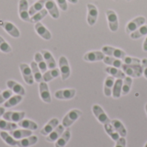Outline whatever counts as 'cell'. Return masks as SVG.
Listing matches in <instances>:
<instances>
[{
	"label": "cell",
	"mask_w": 147,
	"mask_h": 147,
	"mask_svg": "<svg viewBox=\"0 0 147 147\" xmlns=\"http://www.w3.org/2000/svg\"><path fill=\"white\" fill-rule=\"evenodd\" d=\"M82 115V111L77 109L70 110L63 118L62 120V125L65 127H70L75 121H77Z\"/></svg>",
	"instance_id": "cell-1"
},
{
	"label": "cell",
	"mask_w": 147,
	"mask_h": 147,
	"mask_svg": "<svg viewBox=\"0 0 147 147\" xmlns=\"http://www.w3.org/2000/svg\"><path fill=\"white\" fill-rule=\"evenodd\" d=\"M121 69L127 76L131 78H140L143 75V69L140 64L132 65L123 64Z\"/></svg>",
	"instance_id": "cell-2"
},
{
	"label": "cell",
	"mask_w": 147,
	"mask_h": 147,
	"mask_svg": "<svg viewBox=\"0 0 147 147\" xmlns=\"http://www.w3.org/2000/svg\"><path fill=\"white\" fill-rule=\"evenodd\" d=\"M146 22V19L145 16H137L134 19L131 20L130 22H127V24L126 25V32L127 34H132L133 32H134L135 30H137L139 28H140L142 25H144Z\"/></svg>",
	"instance_id": "cell-3"
},
{
	"label": "cell",
	"mask_w": 147,
	"mask_h": 147,
	"mask_svg": "<svg viewBox=\"0 0 147 147\" xmlns=\"http://www.w3.org/2000/svg\"><path fill=\"white\" fill-rule=\"evenodd\" d=\"M106 17L108 20L109 29L112 32H116L119 28V19L116 12L113 9H107Z\"/></svg>",
	"instance_id": "cell-4"
},
{
	"label": "cell",
	"mask_w": 147,
	"mask_h": 147,
	"mask_svg": "<svg viewBox=\"0 0 147 147\" xmlns=\"http://www.w3.org/2000/svg\"><path fill=\"white\" fill-rule=\"evenodd\" d=\"M102 52L106 55V56H110V57H115L120 59H123L125 58V56H127V53L120 49V48H116V47H113L110 46H104L102 48Z\"/></svg>",
	"instance_id": "cell-5"
},
{
	"label": "cell",
	"mask_w": 147,
	"mask_h": 147,
	"mask_svg": "<svg viewBox=\"0 0 147 147\" xmlns=\"http://www.w3.org/2000/svg\"><path fill=\"white\" fill-rule=\"evenodd\" d=\"M59 71L61 74V78L63 81H65L66 79H68V78L71 75V68H70L69 62L65 56H61L59 58Z\"/></svg>",
	"instance_id": "cell-6"
},
{
	"label": "cell",
	"mask_w": 147,
	"mask_h": 147,
	"mask_svg": "<svg viewBox=\"0 0 147 147\" xmlns=\"http://www.w3.org/2000/svg\"><path fill=\"white\" fill-rule=\"evenodd\" d=\"M87 22L90 26H94L97 21L99 11L97 7L93 3H88L87 4Z\"/></svg>",
	"instance_id": "cell-7"
},
{
	"label": "cell",
	"mask_w": 147,
	"mask_h": 147,
	"mask_svg": "<svg viewBox=\"0 0 147 147\" xmlns=\"http://www.w3.org/2000/svg\"><path fill=\"white\" fill-rule=\"evenodd\" d=\"M92 112H93L94 115L96 116V118L97 119V121L99 122H101L102 124L105 125V124H109L111 122L110 119L109 118V116L107 115V114L104 112L103 109L101 106H99L97 104L94 105L92 107Z\"/></svg>",
	"instance_id": "cell-8"
},
{
	"label": "cell",
	"mask_w": 147,
	"mask_h": 147,
	"mask_svg": "<svg viewBox=\"0 0 147 147\" xmlns=\"http://www.w3.org/2000/svg\"><path fill=\"white\" fill-rule=\"evenodd\" d=\"M28 0H19L18 3V13L20 18L24 21L30 22V16L28 12Z\"/></svg>",
	"instance_id": "cell-9"
},
{
	"label": "cell",
	"mask_w": 147,
	"mask_h": 147,
	"mask_svg": "<svg viewBox=\"0 0 147 147\" xmlns=\"http://www.w3.org/2000/svg\"><path fill=\"white\" fill-rule=\"evenodd\" d=\"M19 68H20V71L22 72L24 82L28 85H32L34 84V76H33L31 67L29 65H28L27 64H20Z\"/></svg>",
	"instance_id": "cell-10"
},
{
	"label": "cell",
	"mask_w": 147,
	"mask_h": 147,
	"mask_svg": "<svg viewBox=\"0 0 147 147\" xmlns=\"http://www.w3.org/2000/svg\"><path fill=\"white\" fill-rule=\"evenodd\" d=\"M26 115L25 112H18V111H5V113L3 115V120L10 121V122H15V123H18L20 121H22V119H24Z\"/></svg>",
	"instance_id": "cell-11"
},
{
	"label": "cell",
	"mask_w": 147,
	"mask_h": 147,
	"mask_svg": "<svg viewBox=\"0 0 147 147\" xmlns=\"http://www.w3.org/2000/svg\"><path fill=\"white\" fill-rule=\"evenodd\" d=\"M0 26L13 38H18L20 36V31L16 26L8 21H0Z\"/></svg>",
	"instance_id": "cell-12"
},
{
	"label": "cell",
	"mask_w": 147,
	"mask_h": 147,
	"mask_svg": "<svg viewBox=\"0 0 147 147\" xmlns=\"http://www.w3.org/2000/svg\"><path fill=\"white\" fill-rule=\"evenodd\" d=\"M39 84H39V93H40V96L41 100L46 103H51L52 97H51V94H50L47 84L44 81H42Z\"/></svg>",
	"instance_id": "cell-13"
},
{
	"label": "cell",
	"mask_w": 147,
	"mask_h": 147,
	"mask_svg": "<svg viewBox=\"0 0 147 147\" xmlns=\"http://www.w3.org/2000/svg\"><path fill=\"white\" fill-rule=\"evenodd\" d=\"M75 95H76V90L75 89L59 90L54 93L55 98H57L59 100H71L75 96Z\"/></svg>",
	"instance_id": "cell-14"
},
{
	"label": "cell",
	"mask_w": 147,
	"mask_h": 147,
	"mask_svg": "<svg viewBox=\"0 0 147 147\" xmlns=\"http://www.w3.org/2000/svg\"><path fill=\"white\" fill-rule=\"evenodd\" d=\"M105 54L102 51H92L84 55V60L87 62H96L103 60Z\"/></svg>",
	"instance_id": "cell-15"
},
{
	"label": "cell",
	"mask_w": 147,
	"mask_h": 147,
	"mask_svg": "<svg viewBox=\"0 0 147 147\" xmlns=\"http://www.w3.org/2000/svg\"><path fill=\"white\" fill-rule=\"evenodd\" d=\"M34 29L35 32L38 34L39 36H40L42 39L46 40H49L52 38V34L51 32L41 23V22H37L34 25Z\"/></svg>",
	"instance_id": "cell-16"
},
{
	"label": "cell",
	"mask_w": 147,
	"mask_h": 147,
	"mask_svg": "<svg viewBox=\"0 0 147 147\" xmlns=\"http://www.w3.org/2000/svg\"><path fill=\"white\" fill-rule=\"evenodd\" d=\"M45 7L53 19H58L59 17V11L56 2H54L53 0H47L45 3Z\"/></svg>",
	"instance_id": "cell-17"
},
{
	"label": "cell",
	"mask_w": 147,
	"mask_h": 147,
	"mask_svg": "<svg viewBox=\"0 0 147 147\" xmlns=\"http://www.w3.org/2000/svg\"><path fill=\"white\" fill-rule=\"evenodd\" d=\"M59 125V121L57 118H53L52 120H50L46 125L45 127L40 130V134L44 135V136H47L49 134H51L58 126Z\"/></svg>",
	"instance_id": "cell-18"
},
{
	"label": "cell",
	"mask_w": 147,
	"mask_h": 147,
	"mask_svg": "<svg viewBox=\"0 0 147 147\" xmlns=\"http://www.w3.org/2000/svg\"><path fill=\"white\" fill-rule=\"evenodd\" d=\"M6 84H7L8 88L12 92L16 93V95H20V96H23L26 94V91H25V89L23 88V86L14 80H8Z\"/></svg>",
	"instance_id": "cell-19"
},
{
	"label": "cell",
	"mask_w": 147,
	"mask_h": 147,
	"mask_svg": "<svg viewBox=\"0 0 147 147\" xmlns=\"http://www.w3.org/2000/svg\"><path fill=\"white\" fill-rule=\"evenodd\" d=\"M65 132V127L63 125H59L51 134H49L46 140L47 142H55Z\"/></svg>",
	"instance_id": "cell-20"
},
{
	"label": "cell",
	"mask_w": 147,
	"mask_h": 147,
	"mask_svg": "<svg viewBox=\"0 0 147 147\" xmlns=\"http://www.w3.org/2000/svg\"><path fill=\"white\" fill-rule=\"evenodd\" d=\"M38 142V137L35 135H31L29 137L19 140L17 141V147H30L35 145Z\"/></svg>",
	"instance_id": "cell-21"
},
{
	"label": "cell",
	"mask_w": 147,
	"mask_h": 147,
	"mask_svg": "<svg viewBox=\"0 0 147 147\" xmlns=\"http://www.w3.org/2000/svg\"><path fill=\"white\" fill-rule=\"evenodd\" d=\"M115 82V79L114 77L109 76L108 78H106L104 81V87H103V92L106 96L109 97L112 96V90H113Z\"/></svg>",
	"instance_id": "cell-22"
},
{
	"label": "cell",
	"mask_w": 147,
	"mask_h": 147,
	"mask_svg": "<svg viewBox=\"0 0 147 147\" xmlns=\"http://www.w3.org/2000/svg\"><path fill=\"white\" fill-rule=\"evenodd\" d=\"M40 53H41V54H42V56H43V58H44V59H45V61L47 63V68L48 69L56 68L57 64H56V61H55L53 54L47 50H41Z\"/></svg>",
	"instance_id": "cell-23"
},
{
	"label": "cell",
	"mask_w": 147,
	"mask_h": 147,
	"mask_svg": "<svg viewBox=\"0 0 147 147\" xmlns=\"http://www.w3.org/2000/svg\"><path fill=\"white\" fill-rule=\"evenodd\" d=\"M32 131L31 130H28V129H24V128H22V129H16V130H13L10 132V135L19 140H22V139H24V138H27V137H29L32 135Z\"/></svg>",
	"instance_id": "cell-24"
},
{
	"label": "cell",
	"mask_w": 147,
	"mask_h": 147,
	"mask_svg": "<svg viewBox=\"0 0 147 147\" xmlns=\"http://www.w3.org/2000/svg\"><path fill=\"white\" fill-rule=\"evenodd\" d=\"M71 139V131L70 129L65 130L63 134L55 141V147H65L66 146V144L68 143V141Z\"/></svg>",
	"instance_id": "cell-25"
},
{
	"label": "cell",
	"mask_w": 147,
	"mask_h": 147,
	"mask_svg": "<svg viewBox=\"0 0 147 147\" xmlns=\"http://www.w3.org/2000/svg\"><path fill=\"white\" fill-rule=\"evenodd\" d=\"M105 71L107 73H109L110 76L114 77L115 78L124 79L126 78V74L120 68H116V67H113V66H108L105 68Z\"/></svg>",
	"instance_id": "cell-26"
},
{
	"label": "cell",
	"mask_w": 147,
	"mask_h": 147,
	"mask_svg": "<svg viewBox=\"0 0 147 147\" xmlns=\"http://www.w3.org/2000/svg\"><path fill=\"white\" fill-rule=\"evenodd\" d=\"M110 123L112 124V126L114 127L115 131L120 134L121 137H124L125 138L127 136V129H126L125 126L123 125V123L121 121L115 119V120H112Z\"/></svg>",
	"instance_id": "cell-27"
},
{
	"label": "cell",
	"mask_w": 147,
	"mask_h": 147,
	"mask_svg": "<svg viewBox=\"0 0 147 147\" xmlns=\"http://www.w3.org/2000/svg\"><path fill=\"white\" fill-rule=\"evenodd\" d=\"M59 75H60L59 69H57V68L50 69V71H47L46 72H44V74L42 75V79L44 82L48 83V82L52 81L53 79L58 78Z\"/></svg>",
	"instance_id": "cell-28"
},
{
	"label": "cell",
	"mask_w": 147,
	"mask_h": 147,
	"mask_svg": "<svg viewBox=\"0 0 147 147\" xmlns=\"http://www.w3.org/2000/svg\"><path fill=\"white\" fill-rule=\"evenodd\" d=\"M18 127L24 128V129H28V130H31V131H35L38 129V125L36 122L28 120V119H22V121H20L17 123Z\"/></svg>",
	"instance_id": "cell-29"
},
{
	"label": "cell",
	"mask_w": 147,
	"mask_h": 147,
	"mask_svg": "<svg viewBox=\"0 0 147 147\" xmlns=\"http://www.w3.org/2000/svg\"><path fill=\"white\" fill-rule=\"evenodd\" d=\"M122 84H123V79L116 78L114 87H113V90H112V96L114 98L117 99L121 97V92H122Z\"/></svg>",
	"instance_id": "cell-30"
},
{
	"label": "cell",
	"mask_w": 147,
	"mask_h": 147,
	"mask_svg": "<svg viewBox=\"0 0 147 147\" xmlns=\"http://www.w3.org/2000/svg\"><path fill=\"white\" fill-rule=\"evenodd\" d=\"M103 62L107 65H109V66H113V67H116V68H120L121 69L123 62L121 59L115 58V57H110V56H106L103 59Z\"/></svg>",
	"instance_id": "cell-31"
},
{
	"label": "cell",
	"mask_w": 147,
	"mask_h": 147,
	"mask_svg": "<svg viewBox=\"0 0 147 147\" xmlns=\"http://www.w3.org/2000/svg\"><path fill=\"white\" fill-rule=\"evenodd\" d=\"M34 61L36 62L38 67L41 71V72H46L47 71V63L41 54V53H35L34 54Z\"/></svg>",
	"instance_id": "cell-32"
},
{
	"label": "cell",
	"mask_w": 147,
	"mask_h": 147,
	"mask_svg": "<svg viewBox=\"0 0 147 147\" xmlns=\"http://www.w3.org/2000/svg\"><path fill=\"white\" fill-rule=\"evenodd\" d=\"M30 67L33 72V76H34V79L35 82L37 83H40L43 81L42 79V74H41V71L40 70V68L38 67L37 64L35 61H32L30 64Z\"/></svg>",
	"instance_id": "cell-33"
},
{
	"label": "cell",
	"mask_w": 147,
	"mask_h": 147,
	"mask_svg": "<svg viewBox=\"0 0 147 147\" xmlns=\"http://www.w3.org/2000/svg\"><path fill=\"white\" fill-rule=\"evenodd\" d=\"M0 137H1V139L3 140V142L6 143L8 146H16L17 141H18V140H16V139H14V138L10 135V134L6 133V131H2V132H0Z\"/></svg>",
	"instance_id": "cell-34"
},
{
	"label": "cell",
	"mask_w": 147,
	"mask_h": 147,
	"mask_svg": "<svg viewBox=\"0 0 147 147\" xmlns=\"http://www.w3.org/2000/svg\"><path fill=\"white\" fill-rule=\"evenodd\" d=\"M22 101V96H20V95H15V96H12L10 98H9L3 104V107L5 109H9V108H12V107H15L16 106L18 103H20Z\"/></svg>",
	"instance_id": "cell-35"
},
{
	"label": "cell",
	"mask_w": 147,
	"mask_h": 147,
	"mask_svg": "<svg viewBox=\"0 0 147 147\" xmlns=\"http://www.w3.org/2000/svg\"><path fill=\"white\" fill-rule=\"evenodd\" d=\"M104 126V130L105 132L108 134V135L114 140V141H117L120 139V134L115 131V129L114 128V127L112 126L111 123L109 124H105Z\"/></svg>",
	"instance_id": "cell-36"
},
{
	"label": "cell",
	"mask_w": 147,
	"mask_h": 147,
	"mask_svg": "<svg viewBox=\"0 0 147 147\" xmlns=\"http://www.w3.org/2000/svg\"><path fill=\"white\" fill-rule=\"evenodd\" d=\"M17 127H18V125L16 124L15 122H10V121H5V120L0 119V130H2V131L11 132L13 130L17 129Z\"/></svg>",
	"instance_id": "cell-37"
},
{
	"label": "cell",
	"mask_w": 147,
	"mask_h": 147,
	"mask_svg": "<svg viewBox=\"0 0 147 147\" xmlns=\"http://www.w3.org/2000/svg\"><path fill=\"white\" fill-rule=\"evenodd\" d=\"M147 35V25L144 24L142 25L140 28H139L137 30H135L134 32H133L132 34H130V37L133 40H138L143 36H146Z\"/></svg>",
	"instance_id": "cell-38"
},
{
	"label": "cell",
	"mask_w": 147,
	"mask_h": 147,
	"mask_svg": "<svg viewBox=\"0 0 147 147\" xmlns=\"http://www.w3.org/2000/svg\"><path fill=\"white\" fill-rule=\"evenodd\" d=\"M47 0H38L37 2H35L28 9V12H29V16H32L34 14H35L36 12L41 10L44 6H45V3Z\"/></svg>",
	"instance_id": "cell-39"
},
{
	"label": "cell",
	"mask_w": 147,
	"mask_h": 147,
	"mask_svg": "<svg viewBox=\"0 0 147 147\" xmlns=\"http://www.w3.org/2000/svg\"><path fill=\"white\" fill-rule=\"evenodd\" d=\"M47 10L46 9H42L41 10L36 12L35 14H34L32 16H30V22L32 23H37V22H40L44 17L47 16Z\"/></svg>",
	"instance_id": "cell-40"
},
{
	"label": "cell",
	"mask_w": 147,
	"mask_h": 147,
	"mask_svg": "<svg viewBox=\"0 0 147 147\" xmlns=\"http://www.w3.org/2000/svg\"><path fill=\"white\" fill-rule=\"evenodd\" d=\"M132 84H133V79L131 77H126L123 79V84H122V92L121 95L126 96L130 92L131 87H132Z\"/></svg>",
	"instance_id": "cell-41"
},
{
	"label": "cell",
	"mask_w": 147,
	"mask_h": 147,
	"mask_svg": "<svg viewBox=\"0 0 147 147\" xmlns=\"http://www.w3.org/2000/svg\"><path fill=\"white\" fill-rule=\"evenodd\" d=\"M123 64L128 65H140L141 63L140 59L138 58H134V57H131V56H125V58L122 59Z\"/></svg>",
	"instance_id": "cell-42"
},
{
	"label": "cell",
	"mask_w": 147,
	"mask_h": 147,
	"mask_svg": "<svg viewBox=\"0 0 147 147\" xmlns=\"http://www.w3.org/2000/svg\"><path fill=\"white\" fill-rule=\"evenodd\" d=\"M0 51L4 53H9L12 51L10 46L4 40L2 36H0Z\"/></svg>",
	"instance_id": "cell-43"
},
{
	"label": "cell",
	"mask_w": 147,
	"mask_h": 147,
	"mask_svg": "<svg viewBox=\"0 0 147 147\" xmlns=\"http://www.w3.org/2000/svg\"><path fill=\"white\" fill-rule=\"evenodd\" d=\"M13 96V92L10 90H5L4 91L0 93V104L5 102L9 98Z\"/></svg>",
	"instance_id": "cell-44"
},
{
	"label": "cell",
	"mask_w": 147,
	"mask_h": 147,
	"mask_svg": "<svg viewBox=\"0 0 147 147\" xmlns=\"http://www.w3.org/2000/svg\"><path fill=\"white\" fill-rule=\"evenodd\" d=\"M56 3L63 11H66L68 9V4L66 0H56Z\"/></svg>",
	"instance_id": "cell-45"
},
{
	"label": "cell",
	"mask_w": 147,
	"mask_h": 147,
	"mask_svg": "<svg viewBox=\"0 0 147 147\" xmlns=\"http://www.w3.org/2000/svg\"><path fill=\"white\" fill-rule=\"evenodd\" d=\"M127 146V140L124 137H121L115 144V147H126Z\"/></svg>",
	"instance_id": "cell-46"
},
{
	"label": "cell",
	"mask_w": 147,
	"mask_h": 147,
	"mask_svg": "<svg viewBox=\"0 0 147 147\" xmlns=\"http://www.w3.org/2000/svg\"><path fill=\"white\" fill-rule=\"evenodd\" d=\"M141 65L143 69V75L147 79V59H143L141 60Z\"/></svg>",
	"instance_id": "cell-47"
},
{
	"label": "cell",
	"mask_w": 147,
	"mask_h": 147,
	"mask_svg": "<svg viewBox=\"0 0 147 147\" xmlns=\"http://www.w3.org/2000/svg\"><path fill=\"white\" fill-rule=\"evenodd\" d=\"M143 50L145 52H147V35L146 39H145V40H144V42H143Z\"/></svg>",
	"instance_id": "cell-48"
},
{
	"label": "cell",
	"mask_w": 147,
	"mask_h": 147,
	"mask_svg": "<svg viewBox=\"0 0 147 147\" xmlns=\"http://www.w3.org/2000/svg\"><path fill=\"white\" fill-rule=\"evenodd\" d=\"M4 113H5V108L4 107H0V117L3 116Z\"/></svg>",
	"instance_id": "cell-49"
},
{
	"label": "cell",
	"mask_w": 147,
	"mask_h": 147,
	"mask_svg": "<svg viewBox=\"0 0 147 147\" xmlns=\"http://www.w3.org/2000/svg\"><path fill=\"white\" fill-rule=\"evenodd\" d=\"M67 1H69L70 3H73V4H76V3H78V0H67Z\"/></svg>",
	"instance_id": "cell-50"
},
{
	"label": "cell",
	"mask_w": 147,
	"mask_h": 147,
	"mask_svg": "<svg viewBox=\"0 0 147 147\" xmlns=\"http://www.w3.org/2000/svg\"><path fill=\"white\" fill-rule=\"evenodd\" d=\"M145 109H146V114H147V103L146 104V107H145Z\"/></svg>",
	"instance_id": "cell-51"
},
{
	"label": "cell",
	"mask_w": 147,
	"mask_h": 147,
	"mask_svg": "<svg viewBox=\"0 0 147 147\" xmlns=\"http://www.w3.org/2000/svg\"><path fill=\"white\" fill-rule=\"evenodd\" d=\"M144 147H147V142H146V144L145 145V146H144Z\"/></svg>",
	"instance_id": "cell-52"
},
{
	"label": "cell",
	"mask_w": 147,
	"mask_h": 147,
	"mask_svg": "<svg viewBox=\"0 0 147 147\" xmlns=\"http://www.w3.org/2000/svg\"><path fill=\"white\" fill-rule=\"evenodd\" d=\"M127 2H130V1H132V0H127Z\"/></svg>",
	"instance_id": "cell-53"
},
{
	"label": "cell",
	"mask_w": 147,
	"mask_h": 147,
	"mask_svg": "<svg viewBox=\"0 0 147 147\" xmlns=\"http://www.w3.org/2000/svg\"><path fill=\"white\" fill-rule=\"evenodd\" d=\"M115 1H118V0H115Z\"/></svg>",
	"instance_id": "cell-54"
},
{
	"label": "cell",
	"mask_w": 147,
	"mask_h": 147,
	"mask_svg": "<svg viewBox=\"0 0 147 147\" xmlns=\"http://www.w3.org/2000/svg\"><path fill=\"white\" fill-rule=\"evenodd\" d=\"M0 93H1V90H0Z\"/></svg>",
	"instance_id": "cell-55"
}]
</instances>
